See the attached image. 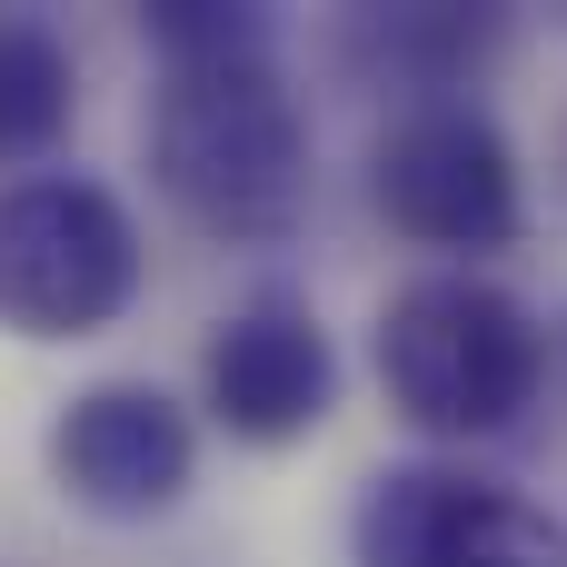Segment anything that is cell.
Listing matches in <instances>:
<instances>
[{
	"mask_svg": "<svg viewBox=\"0 0 567 567\" xmlns=\"http://www.w3.org/2000/svg\"><path fill=\"white\" fill-rule=\"evenodd\" d=\"M349 548H359V567H567V518L508 478L419 458V468L369 478Z\"/></svg>",
	"mask_w": 567,
	"mask_h": 567,
	"instance_id": "cell-5",
	"label": "cell"
},
{
	"mask_svg": "<svg viewBox=\"0 0 567 567\" xmlns=\"http://www.w3.org/2000/svg\"><path fill=\"white\" fill-rule=\"evenodd\" d=\"M199 409L239 449H299L339 409V349L309 299H249L199 349Z\"/></svg>",
	"mask_w": 567,
	"mask_h": 567,
	"instance_id": "cell-7",
	"label": "cell"
},
{
	"mask_svg": "<svg viewBox=\"0 0 567 567\" xmlns=\"http://www.w3.org/2000/svg\"><path fill=\"white\" fill-rule=\"evenodd\" d=\"M80 120V60L50 20L30 10H0V169L30 179Z\"/></svg>",
	"mask_w": 567,
	"mask_h": 567,
	"instance_id": "cell-9",
	"label": "cell"
},
{
	"mask_svg": "<svg viewBox=\"0 0 567 567\" xmlns=\"http://www.w3.org/2000/svg\"><path fill=\"white\" fill-rule=\"evenodd\" d=\"M150 279L140 219L90 169H30L0 179V329L10 339H100Z\"/></svg>",
	"mask_w": 567,
	"mask_h": 567,
	"instance_id": "cell-3",
	"label": "cell"
},
{
	"mask_svg": "<svg viewBox=\"0 0 567 567\" xmlns=\"http://www.w3.org/2000/svg\"><path fill=\"white\" fill-rule=\"evenodd\" d=\"M369 199L409 249H439L458 269L518 249L528 229V169L508 130L478 100H419L369 140Z\"/></svg>",
	"mask_w": 567,
	"mask_h": 567,
	"instance_id": "cell-4",
	"label": "cell"
},
{
	"mask_svg": "<svg viewBox=\"0 0 567 567\" xmlns=\"http://www.w3.org/2000/svg\"><path fill=\"white\" fill-rule=\"evenodd\" d=\"M150 179L219 249H269V239H289L309 219L319 140H309V110H299L269 40L209 50V60H159Z\"/></svg>",
	"mask_w": 567,
	"mask_h": 567,
	"instance_id": "cell-1",
	"label": "cell"
},
{
	"mask_svg": "<svg viewBox=\"0 0 567 567\" xmlns=\"http://www.w3.org/2000/svg\"><path fill=\"white\" fill-rule=\"evenodd\" d=\"M379 389L389 409L439 439V449H478V439H508L528 409H538V379H548V329L528 319V299H508L498 279L478 269H419L409 289L379 299Z\"/></svg>",
	"mask_w": 567,
	"mask_h": 567,
	"instance_id": "cell-2",
	"label": "cell"
},
{
	"mask_svg": "<svg viewBox=\"0 0 567 567\" xmlns=\"http://www.w3.org/2000/svg\"><path fill=\"white\" fill-rule=\"evenodd\" d=\"M498 10H439V0H419V10H369V20H349V60L369 70V80H389V90H409V110L419 100H458L468 90V70L498 50Z\"/></svg>",
	"mask_w": 567,
	"mask_h": 567,
	"instance_id": "cell-8",
	"label": "cell"
},
{
	"mask_svg": "<svg viewBox=\"0 0 567 567\" xmlns=\"http://www.w3.org/2000/svg\"><path fill=\"white\" fill-rule=\"evenodd\" d=\"M199 478V429L169 389L150 379H90L80 399H60L50 419V488L80 508V518H110V528H150L189 498Z\"/></svg>",
	"mask_w": 567,
	"mask_h": 567,
	"instance_id": "cell-6",
	"label": "cell"
}]
</instances>
